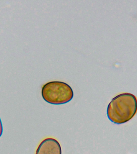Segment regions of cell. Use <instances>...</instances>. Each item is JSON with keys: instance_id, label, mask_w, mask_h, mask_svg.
<instances>
[{"instance_id": "6da1fadb", "label": "cell", "mask_w": 137, "mask_h": 154, "mask_svg": "<svg viewBox=\"0 0 137 154\" xmlns=\"http://www.w3.org/2000/svg\"><path fill=\"white\" fill-rule=\"evenodd\" d=\"M137 112V99L133 94H120L112 99L107 108L108 119L120 125L129 121Z\"/></svg>"}, {"instance_id": "7a4b0ae2", "label": "cell", "mask_w": 137, "mask_h": 154, "mask_svg": "<svg viewBox=\"0 0 137 154\" xmlns=\"http://www.w3.org/2000/svg\"><path fill=\"white\" fill-rule=\"evenodd\" d=\"M42 96L47 103L54 105L65 104L73 98V91L70 85L62 82L53 81L42 87Z\"/></svg>"}, {"instance_id": "3957f363", "label": "cell", "mask_w": 137, "mask_h": 154, "mask_svg": "<svg viewBox=\"0 0 137 154\" xmlns=\"http://www.w3.org/2000/svg\"><path fill=\"white\" fill-rule=\"evenodd\" d=\"M36 154H62L60 143L51 138H45L39 144Z\"/></svg>"}, {"instance_id": "277c9868", "label": "cell", "mask_w": 137, "mask_h": 154, "mask_svg": "<svg viewBox=\"0 0 137 154\" xmlns=\"http://www.w3.org/2000/svg\"><path fill=\"white\" fill-rule=\"evenodd\" d=\"M2 133H3V127H2V121L0 118V137L2 135Z\"/></svg>"}]
</instances>
